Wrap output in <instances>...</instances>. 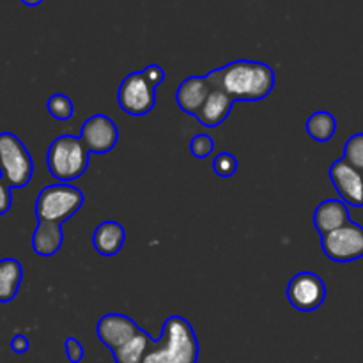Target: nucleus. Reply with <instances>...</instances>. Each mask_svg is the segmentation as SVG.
<instances>
[{
    "mask_svg": "<svg viewBox=\"0 0 363 363\" xmlns=\"http://www.w3.org/2000/svg\"><path fill=\"white\" fill-rule=\"evenodd\" d=\"M206 77L234 101H261L275 89V71L261 60H233Z\"/></svg>",
    "mask_w": 363,
    "mask_h": 363,
    "instance_id": "1",
    "label": "nucleus"
},
{
    "mask_svg": "<svg viewBox=\"0 0 363 363\" xmlns=\"http://www.w3.org/2000/svg\"><path fill=\"white\" fill-rule=\"evenodd\" d=\"M199 340L190 321L170 315L163 323L162 335L152 340L144 363H197Z\"/></svg>",
    "mask_w": 363,
    "mask_h": 363,
    "instance_id": "2",
    "label": "nucleus"
},
{
    "mask_svg": "<svg viewBox=\"0 0 363 363\" xmlns=\"http://www.w3.org/2000/svg\"><path fill=\"white\" fill-rule=\"evenodd\" d=\"M91 152L84 140L74 135H60L50 144L46 152V167L60 183H71L84 176L89 167Z\"/></svg>",
    "mask_w": 363,
    "mask_h": 363,
    "instance_id": "3",
    "label": "nucleus"
},
{
    "mask_svg": "<svg viewBox=\"0 0 363 363\" xmlns=\"http://www.w3.org/2000/svg\"><path fill=\"white\" fill-rule=\"evenodd\" d=\"M84 206V194L73 184H50L39 191L35 199L38 222L64 223L77 215Z\"/></svg>",
    "mask_w": 363,
    "mask_h": 363,
    "instance_id": "4",
    "label": "nucleus"
},
{
    "mask_svg": "<svg viewBox=\"0 0 363 363\" xmlns=\"http://www.w3.org/2000/svg\"><path fill=\"white\" fill-rule=\"evenodd\" d=\"M34 174V162L23 142L11 131L0 133V177L11 190L25 188Z\"/></svg>",
    "mask_w": 363,
    "mask_h": 363,
    "instance_id": "5",
    "label": "nucleus"
},
{
    "mask_svg": "<svg viewBox=\"0 0 363 363\" xmlns=\"http://www.w3.org/2000/svg\"><path fill=\"white\" fill-rule=\"evenodd\" d=\"M321 248L330 261L353 262L363 257V227L350 222L321 236Z\"/></svg>",
    "mask_w": 363,
    "mask_h": 363,
    "instance_id": "6",
    "label": "nucleus"
},
{
    "mask_svg": "<svg viewBox=\"0 0 363 363\" xmlns=\"http://www.w3.org/2000/svg\"><path fill=\"white\" fill-rule=\"evenodd\" d=\"M117 101L121 108L130 116H147L156 105V89L145 80L142 71H135L121 82Z\"/></svg>",
    "mask_w": 363,
    "mask_h": 363,
    "instance_id": "7",
    "label": "nucleus"
},
{
    "mask_svg": "<svg viewBox=\"0 0 363 363\" xmlns=\"http://www.w3.org/2000/svg\"><path fill=\"white\" fill-rule=\"evenodd\" d=\"M287 300L300 312H314L325 303L326 286L319 275L301 272L291 279L287 286Z\"/></svg>",
    "mask_w": 363,
    "mask_h": 363,
    "instance_id": "8",
    "label": "nucleus"
},
{
    "mask_svg": "<svg viewBox=\"0 0 363 363\" xmlns=\"http://www.w3.org/2000/svg\"><path fill=\"white\" fill-rule=\"evenodd\" d=\"M80 138L84 140L89 152L105 155V152L112 151L117 142H119V130H117L116 123L108 116L96 113V116H91L84 123Z\"/></svg>",
    "mask_w": 363,
    "mask_h": 363,
    "instance_id": "9",
    "label": "nucleus"
},
{
    "mask_svg": "<svg viewBox=\"0 0 363 363\" xmlns=\"http://www.w3.org/2000/svg\"><path fill=\"white\" fill-rule=\"evenodd\" d=\"M328 174L340 201L353 208H363V172L340 158L332 163Z\"/></svg>",
    "mask_w": 363,
    "mask_h": 363,
    "instance_id": "10",
    "label": "nucleus"
},
{
    "mask_svg": "<svg viewBox=\"0 0 363 363\" xmlns=\"http://www.w3.org/2000/svg\"><path fill=\"white\" fill-rule=\"evenodd\" d=\"M140 326L133 321L131 318L124 314H106L96 325V333L98 339L108 347L110 351H116L123 347L124 344L130 342L138 332Z\"/></svg>",
    "mask_w": 363,
    "mask_h": 363,
    "instance_id": "11",
    "label": "nucleus"
},
{
    "mask_svg": "<svg viewBox=\"0 0 363 363\" xmlns=\"http://www.w3.org/2000/svg\"><path fill=\"white\" fill-rule=\"evenodd\" d=\"M213 85L208 80V77H188L186 80L181 82L176 92V101L183 112L190 116H199L202 105L206 103L208 96L211 94Z\"/></svg>",
    "mask_w": 363,
    "mask_h": 363,
    "instance_id": "12",
    "label": "nucleus"
},
{
    "mask_svg": "<svg viewBox=\"0 0 363 363\" xmlns=\"http://www.w3.org/2000/svg\"><path fill=\"white\" fill-rule=\"evenodd\" d=\"M350 222V209H347L346 202H342L340 199L323 201L314 211V225L321 236H326Z\"/></svg>",
    "mask_w": 363,
    "mask_h": 363,
    "instance_id": "13",
    "label": "nucleus"
},
{
    "mask_svg": "<svg viewBox=\"0 0 363 363\" xmlns=\"http://www.w3.org/2000/svg\"><path fill=\"white\" fill-rule=\"evenodd\" d=\"M124 240H126L124 227L116 220H106L96 227L92 234V247L103 257H113L121 252Z\"/></svg>",
    "mask_w": 363,
    "mask_h": 363,
    "instance_id": "14",
    "label": "nucleus"
},
{
    "mask_svg": "<svg viewBox=\"0 0 363 363\" xmlns=\"http://www.w3.org/2000/svg\"><path fill=\"white\" fill-rule=\"evenodd\" d=\"M234 103L236 101H234L230 96H227L225 92L220 91V89L213 87L211 94L208 96L206 103L202 105L201 112H199L197 116L199 123H201L204 128L220 126V124L229 117Z\"/></svg>",
    "mask_w": 363,
    "mask_h": 363,
    "instance_id": "15",
    "label": "nucleus"
},
{
    "mask_svg": "<svg viewBox=\"0 0 363 363\" xmlns=\"http://www.w3.org/2000/svg\"><path fill=\"white\" fill-rule=\"evenodd\" d=\"M64 243L62 223L38 222L32 234V248L39 257H52L60 250Z\"/></svg>",
    "mask_w": 363,
    "mask_h": 363,
    "instance_id": "16",
    "label": "nucleus"
},
{
    "mask_svg": "<svg viewBox=\"0 0 363 363\" xmlns=\"http://www.w3.org/2000/svg\"><path fill=\"white\" fill-rule=\"evenodd\" d=\"M23 280V268L13 257L0 259V303H9L16 298Z\"/></svg>",
    "mask_w": 363,
    "mask_h": 363,
    "instance_id": "17",
    "label": "nucleus"
},
{
    "mask_svg": "<svg viewBox=\"0 0 363 363\" xmlns=\"http://www.w3.org/2000/svg\"><path fill=\"white\" fill-rule=\"evenodd\" d=\"M151 344V335L144 332V330H140L130 342H126L123 347L113 351V360H116V363H144V358Z\"/></svg>",
    "mask_w": 363,
    "mask_h": 363,
    "instance_id": "18",
    "label": "nucleus"
},
{
    "mask_svg": "<svg viewBox=\"0 0 363 363\" xmlns=\"http://www.w3.org/2000/svg\"><path fill=\"white\" fill-rule=\"evenodd\" d=\"M305 130L315 142H328L337 131V119L330 112L319 110L308 117Z\"/></svg>",
    "mask_w": 363,
    "mask_h": 363,
    "instance_id": "19",
    "label": "nucleus"
},
{
    "mask_svg": "<svg viewBox=\"0 0 363 363\" xmlns=\"http://www.w3.org/2000/svg\"><path fill=\"white\" fill-rule=\"evenodd\" d=\"M46 108H48L50 116L55 117L57 121H69L74 116L73 101L62 92H55V94L50 96Z\"/></svg>",
    "mask_w": 363,
    "mask_h": 363,
    "instance_id": "20",
    "label": "nucleus"
},
{
    "mask_svg": "<svg viewBox=\"0 0 363 363\" xmlns=\"http://www.w3.org/2000/svg\"><path fill=\"white\" fill-rule=\"evenodd\" d=\"M344 162L363 172V133H354L344 145Z\"/></svg>",
    "mask_w": 363,
    "mask_h": 363,
    "instance_id": "21",
    "label": "nucleus"
},
{
    "mask_svg": "<svg viewBox=\"0 0 363 363\" xmlns=\"http://www.w3.org/2000/svg\"><path fill=\"white\" fill-rule=\"evenodd\" d=\"M213 170L216 176L220 177H230L238 172V160L236 156L230 152H220L215 160H213Z\"/></svg>",
    "mask_w": 363,
    "mask_h": 363,
    "instance_id": "22",
    "label": "nucleus"
},
{
    "mask_svg": "<svg viewBox=\"0 0 363 363\" xmlns=\"http://www.w3.org/2000/svg\"><path fill=\"white\" fill-rule=\"evenodd\" d=\"M190 151L195 158L199 160L208 158V156L213 155V151H215V140L206 133L195 135L190 142Z\"/></svg>",
    "mask_w": 363,
    "mask_h": 363,
    "instance_id": "23",
    "label": "nucleus"
},
{
    "mask_svg": "<svg viewBox=\"0 0 363 363\" xmlns=\"http://www.w3.org/2000/svg\"><path fill=\"white\" fill-rule=\"evenodd\" d=\"M64 350H66V357L71 363H80L84 360V346L74 337H67L66 342H64Z\"/></svg>",
    "mask_w": 363,
    "mask_h": 363,
    "instance_id": "24",
    "label": "nucleus"
},
{
    "mask_svg": "<svg viewBox=\"0 0 363 363\" xmlns=\"http://www.w3.org/2000/svg\"><path fill=\"white\" fill-rule=\"evenodd\" d=\"M142 74H144L145 80H147L155 89L158 87V85H162L163 80H165V71H163V67L158 66V64H149L147 67L142 69Z\"/></svg>",
    "mask_w": 363,
    "mask_h": 363,
    "instance_id": "25",
    "label": "nucleus"
},
{
    "mask_svg": "<svg viewBox=\"0 0 363 363\" xmlns=\"http://www.w3.org/2000/svg\"><path fill=\"white\" fill-rule=\"evenodd\" d=\"M13 206V197H11V188L6 181L0 177V216L6 215Z\"/></svg>",
    "mask_w": 363,
    "mask_h": 363,
    "instance_id": "26",
    "label": "nucleus"
},
{
    "mask_svg": "<svg viewBox=\"0 0 363 363\" xmlns=\"http://www.w3.org/2000/svg\"><path fill=\"white\" fill-rule=\"evenodd\" d=\"M28 347H30V342H28L27 337L21 335V333H16V335L13 337V340H11V350L16 354L27 353Z\"/></svg>",
    "mask_w": 363,
    "mask_h": 363,
    "instance_id": "27",
    "label": "nucleus"
},
{
    "mask_svg": "<svg viewBox=\"0 0 363 363\" xmlns=\"http://www.w3.org/2000/svg\"><path fill=\"white\" fill-rule=\"evenodd\" d=\"M20 2L25 4V6H28V7H35V6H39L43 0H20Z\"/></svg>",
    "mask_w": 363,
    "mask_h": 363,
    "instance_id": "28",
    "label": "nucleus"
}]
</instances>
